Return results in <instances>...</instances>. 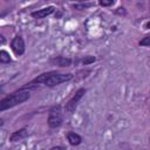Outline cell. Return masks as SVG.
I'll return each instance as SVG.
<instances>
[{"label": "cell", "mask_w": 150, "mask_h": 150, "mask_svg": "<svg viewBox=\"0 0 150 150\" xmlns=\"http://www.w3.org/2000/svg\"><path fill=\"white\" fill-rule=\"evenodd\" d=\"M84 94H86V89H84V88L79 89V90L75 93V95H74V96L68 101V103L66 104V110L69 111V112L74 111L75 108H76V105H77V103L80 102V100L83 97Z\"/></svg>", "instance_id": "277c9868"}, {"label": "cell", "mask_w": 150, "mask_h": 150, "mask_svg": "<svg viewBox=\"0 0 150 150\" xmlns=\"http://www.w3.org/2000/svg\"><path fill=\"white\" fill-rule=\"evenodd\" d=\"M146 28H150V22H148V23H146Z\"/></svg>", "instance_id": "9a60e30c"}, {"label": "cell", "mask_w": 150, "mask_h": 150, "mask_svg": "<svg viewBox=\"0 0 150 150\" xmlns=\"http://www.w3.org/2000/svg\"><path fill=\"white\" fill-rule=\"evenodd\" d=\"M28 98H29V91L20 89L19 91H15V93L11 94L9 96H7V97L1 100V102H0V110L4 111L6 109H8V108L15 107V105H18L20 103H23Z\"/></svg>", "instance_id": "7a4b0ae2"}, {"label": "cell", "mask_w": 150, "mask_h": 150, "mask_svg": "<svg viewBox=\"0 0 150 150\" xmlns=\"http://www.w3.org/2000/svg\"><path fill=\"white\" fill-rule=\"evenodd\" d=\"M50 63L56 64L59 67H68L71 64V60L68 57H63V56H56L50 60Z\"/></svg>", "instance_id": "52a82bcc"}, {"label": "cell", "mask_w": 150, "mask_h": 150, "mask_svg": "<svg viewBox=\"0 0 150 150\" xmlns=\"http://www.w3.org/2000/svg\"><path fill=\"white\" fill-rule=\"evenodd\" d=\"M67 139H68V142H69L71 145H79V144L81 143V141H82L81 136L77 135V134H75V132H69V134L67 135Z\"/></svg>", "instance_id": "9c48e42d"}, {"label": "cell", "mask_w": 150, "mask_h": 150, "mask_svg": "<svg viewBox=\"0 0 150 150\" xmlns=\"http://www.w3.org/2000/svg\"><path fill=\"white\" fill-rule=\"evenodd\" d=\"M71 77H73L71 74H60V73H56V71H49V73L41 74L36 79H34L29 84L34 86L35 83H38V84L41 83V84H46L48 87H54V86L60 84L62 82L69 81Z\"/></svg>", "instance_id": "6da1fadb"}, {"label": "cell", "mask_w": 150, "mask_h": 150, "mask_svg": "<svg viewBox=\"0 0 150 150\" xmlns=\"http://www.w3.org/2000/svg\"><path fill=\"white\" fill-rule=\"evenodd\" d=\"M27 135H28V131H27V129L23 128V129H20V130H18V131H14V132L11 135L9 139H11L12 142H16V141H20V139L27 137Z\"/></svg>", "instance_id": "ba28073f"}, {"label": "cell", "mask_w": 150, "mask_h": 150, "mask_svg": "<svg viewBox=\"0 0 150 150\" xmlns=\"http://www.w3.org/2000/svg\"><path fill=\"white\" fill-rule=\"evenodd\" d=\"M50 150H66V149L62 148V146H54V148H52Z\"/></svg>", "instance_id": "5bb4252c"}, {"label": "cell", "mask_w": 150, "mask_h": 150, "mask_svg": "<svg viewBox=\"0 0 150 150\" xmlns=\"http://www.w3.org/2000/svg\"><path fill=\"white\" fill-rule=\"evenodd\" d=\"M11 47H12V50L16 54V55H22L25 53V42L22 40L21 36H15L12 42H11Z\"/></svg>", "instance_id": "5b68a950"}, {"label": "cell", "mask_w": 150, "mask_h": 150, "mask_svg": "<svg viewBox=\"0 0 150 150\" xmlns=\"http://www.w3.org/2000/svg\"><path fill=\"white\" fill-rule=\"evenodd\" d=\"M54 9H55V8H54L53 6H49V7H47V8H42V9L36 11V12H33V13H32V16L35 18V19H42V18H45V16L52 14V13L54 12Z\"/></svg>", "instance_id": "8992f818"}, {"label": "cell", "mask_w": 150, "mask_h": 150, "mask_svg": "<svg viewBox=\"0 0 150 150\" xmlns=\"http://www.w3.org/2000/svg\"><path fill=\"white\" fill-rule=\"evenodd\" d=\"M0 61H1L2 63H8V62H11L9 54H8L7 52H5V50H1V52H0Z\"/></svg>", "instance_id": "30bf717a"}, {"label": "cell", "mask_w": 150, "mask_h": 150, "mask_svg": "<svg viewBox=\"0 0 150 150\" xmlns=\"http://www.w3.org/2000/svg\"><path fill=\"white\" fill-rule=\"evenodd\" d=\"M62 120H63V115H62L61 105H54L48 114V125L50 128H57L61 125Z\"/></svg>", "instance_id": "3957f363"}, {"label": "cell", "mask_w": 150, "mask_h": 150, "mask_svg": "<svg viewBox=\"0 0 150 150\" xmlns=\"http://www.w3.org/2000/svg\"><path fill=\"white\" fill-rule=\"evenodd\" d=\"M95 60H96V59H95L94 56H86L84 60H83V64H86V66H87V64H90V63H93Z\"/></svg>", "instance_id": "7c38bea8"}, {"label": "cell", "mask_w": 150, "mask_h": 150, "mask_svg": "<svg viewBox=\"0 0 150 150\" xmlns=\"http://www.w3.org/2000/svg\"><path fill=\"white\" fill-rule=\"evenodd\" d=\"M139 45H141V46H149V47H150V36L143 38V39L139 41Z\"/></svg>", "instance_id": "8fae6325"}, {"label": "cell", "mask_w": 150, "mask_h": 150, "mask_svg": "<svg viewBox=\"0 0 150 150\" xmlns=\"http://www.w3.org/2000/svg\"><path fill=\"white\" fill-rule=\"evenodd\" d=\"M112 4H114L112 0H101L100 1V5L101 6H111Z\"/></svg>", "instance_id": "4fadbf2b"}]
</instances>
